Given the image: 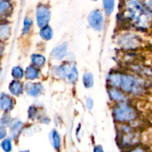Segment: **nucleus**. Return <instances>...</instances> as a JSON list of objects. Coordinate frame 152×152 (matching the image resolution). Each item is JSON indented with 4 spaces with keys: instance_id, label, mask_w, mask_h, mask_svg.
I'll return each mask as SVG.
<instances>
[{
    "instance_id": "nucleus-18",
    "label": "nucleus",
    "mask_w": 152,
    "mask_h": 152,
    "mask_svg": "<svg viewBox=\"0 0 152 152\" xmlns=\"http://www.w3.org/2000/svg\"><path fill=\"white\" fill-rule=\"evenodd\" d=\"M22 126V124L21 122H17V123H14V125L13 126V128H12V130H11V134L13 138L16 137L17 136L18 134H19V132H20Z\"/></svg>"
},
{
    "instance_id": "nucleus-15",
    "label": "nucleus",
    "mask_w": 152,
    "mask_h": 152,
    "mask_svg": "<svg viewBox=\"0 0 152 152\" xmlns=\"http://www.w3.org/2000/svg\"><path fill=\"white\" fill-rule=\"evenodd\" d=\"M39 75L38 71L33 66H30L26 70V77L29 80H34Z\"/></svg>"
},
{
    "instance_id": "nucleus-25",
    "label": "nucleus",
    "mask_w": 152,
    "mask_h": 152,
    "mask_svg": "<svg viewBox=\"0 0 152 152\" xmlns=\"http://www.w3.org/2000/svg\"><path fill=\"white\" fill-rule=\"evenodd\" d=\"M3 50H4V47H3V45L1 44V42H0V55L2 53Z\"/></svg>"
},
{
    "instance_id": "nucleus-14",
    "label": "nucleus",
    "mask_w": 152,
    "mask_h": 152,
    "mask_svg": "<svg viewBox=\"0 0 152 152\" xmlns=\"http://www.w3.org/2000/svg\"><path fill=\"white\" fill-rule=\"evenodd\" d=\"M10 27L6 25H0V40L6 39L10 35Z\"/></svg>"
},
{
    "instance_id": "nucleus-8",
    "label": "nucleus",
    "mask_w": 152,
    "mask_h": 152,
    "mask_svg": "<svg viewBox=\"0 0 152 152\" xmlns=\"http://www.w3.org/2000/svg\"><path fill=\"white\" fill-rule=\"evenodd\" d=\"M42 91V86L39 84L29 83L27 85V92L32 96H38Z\"/></svg>"
},
{
    "instance_id": "nucleus-16",
    "label": "nucleus",
    "mask_w": 152,
    "mask_h": 152,
    "mask_svg": "<svg viewBox=\"0 0 152 152\" xmlns=\"http://www.w3.org/2000/svg\"><path fill=\"white\" fill-rule=\"evenodd\" d=\"M45 62V59L44 56H41V55L35 54L32 56V62L35 65L41 66V65H44Z\"/></svg>"
},
{
    "instance_id": "nucleus-12",
    "label": "nucleus",
    "mask_w": 152,
    "mask_h": 152,
    "mask_svg": "<svg viewBox=\"0 0 152 152\" xmlns=\"http://www.w3.org/2000/svg\"><path fill=\"white\" fill-rule=\"evenodd\" d=\"M102 1H103V6L105 13L108 15L111 14L114 10L115 0H102Z\"/></svg>"
},
{
    "instance_id": "nucleus-7",
    "label": "nucleus",
    "mask_w": 152,
    "mask_h": 152,
    "mask_svg": "<svg viewBox=\"0 0 152 152\" xmlns=\"http://www.w3.org/2000/svg\"><path fill=\"white\" fill-rule=\"evenodd\" d=\"M11 3L8 0H0V19L7 16L11 11Z\"/></svg>"
},
{
    "instance_id": "nucleus-5",
    "label": "nucleus",
    "mask_w": 152,
    "mask_h": 152,
    "mask_svg": "<svg viewBox=\"0 0 152 152\" xmlns=\"http://www.w3.org/2000/svg\"><path fill=\"white\" fill-rule=\"evenodd\" d=\"M88 22L91 26L95 30L101 31L103 26V17L99 10H94L88 16Z\"/></svg>"
},
{
    "instance_id": "nucleus-3",
    "label": "nucleus",
    "mask_w": 152,
    "mask_h": 152,
    "mask_svg": "<svg viewBox=\"0 0 152 152\" xmlns=\"http://www.w3.org/2000/svg\"><path fill=\"white\" fill-rule=\"evenodd\" d=\"M128 92H134L138 88L137 84L132 77L126 75H120L119 86Z\"/></svg>"
},
{
    "instance_id": "nucleus-22",
    "label": "nucleus",
    "mask_w": 152,
    "mask_h": 152,
    "mask_svg": "<svg viewBox=\"0 0 152 152\" xmlns=\"http://www.w3.org/2000/svg\"><path fill=\"white\" fill-rule=\"evenodd\" d=\"M31 25V20L30 19V18L26 17V19H25V23H24V29L23 32L25 34L28 33L30 30V27Z\"/></svg>"
},
{
    "instance_id": "nucleus-23",
    "label": "nucleus",
    "mask_w": 152,
    "mask_h": 152,
    "mask_svg": "<svg viewBox=\"0 0 152 152\" xmlns=\"http://www.w3.org/2000/svg\"><path fill=\"white\" fill-rule=\"evenodd\" d=\"M6 135V131L3 127L0 126V140L3 139Z\"/></svg>"
},
{
    "instance_id": "nucleus-1",
    "label": "nucleus",
    "mask_w": 152,
    "mask_h": 152,
    "mask_svg": "<svg viewBox=\"0 0 152 152\" xmlns=\"http://www.w3.org/2000/svg\"><path fill=\"white\" fill-rule=\"evenodd\" d=\"M114 117L116 120L120 122L128 121L134 118V111L129 106L126 105H121L117 106L114 109Z\"/></svg>"
},
{
    "instance_id": "nucleus-10",
    "label": "nucleus",
    "mask_w": 152,
    "mask_h": 152,
    "mask_svg": "<svg viewBox=\"0 0 152 152\" xmlns=\"http://www.w3.org/2000/svg\"><path fill=\"white\" fill-rule=\"evenodd\" d=\"M9 89L13 94L19 95L22 94L23 88H22V85L19 81H13L10 83Z\"/></svg>"
},
{
    "instance_id": "nucleus-6",
    "label": "nucleus",
    "mask_w": 152,
    "mask_h": 152,
    "mask_svg": "<svg viewBox=\"0 0 152 152\" xmlns=\"http://www.w3.org/2000/svg\"><path fill=\"white\" fill-rule=\"evenodd\" d=\"M13 107L11 98L5 94H0V108L4 111H8Z\"/></svg>"
},
{
    "instance_id": "nucleus-4",
    "label": "nucleus",
    "mask_w": 152,
    "mask_h": 152,
    "mask_svg": "<svg viewBox=\"0 0 152 152\" xmlns=\"http://www.w3.org/2000/svg\"><path fill=\"white\" fill-rule=\"evenodd\" d=\"M37 18L38 25L41 28L45 26L50 19V11L45 5L41 4L38 7L37 11Z\"/></svg>"
},
{
    "instance_id": "nucleus-13",
    "label": "nucleus",
    "mask_w": 152,
    "mask_h": 152,
    "mask_svg": "<svg viewBox=\"0 0 152 152\" xmlns=\"http://www.w3.org/2000/svg\"><path fill=\"white\" fill-rule=\"evenodd\" d=\"M110 96L114 100L118 101V102H120V101H124L126 99V97H125L124 95L120 92L119 91L116 90V89H111L110 91Z\"/></svg>"
},
{
    "instance_id": "nucleus-26",
    "label": "nucleus",
    "mask_w": 152,
    "mask_h": 152,
    "mask_svg": "<svg viewBox=\"0 0 152 152\" xmlns=\"http://www.w3.org/2000/svg\"><path fill=\"white\" fill-rule=\"evenodd\" d=\"M94 1H96V0H94Z\"/></svg>"
},
{
    "instance_id": "nucleus-11",
    "label": "nucleus",
    "mask_w": 152,
    "mask_h": 152,
    "mask_svg": "<svg viewBox=\"0 0 152 152\" xmlns=\"http://www.w3.org/2000/svg\"><path fill=\"white\" fill-rule=\"evenodd\" d=\"M42 37L46 40H49L53 37V31L52 29L48 26H44L42 28L41 31H40Z\"/></svg>"
},
{
    "instance_id": "nucleus-24",
    "label": "nucleus",
    "mask_w": 152,
    "mask_h": 152,
    "mask_svg": "<svg viewBox=\"0 0 152 152\" xmlns=\"http://www.w3.org/2000/svg\"><path fill=\"white\" fill-rule=\"evenodd\" d=\"M86 104H87V108L91 109V108H92V106H93V100H92L91 98H88V99H87V101H86Z\"/></svg>"
},
{
    "instance_id": "nucleus-9",
    "label": "nucleus",
    "mask_w": 152,
    "mask_h": 152,
    "mask_svg": "<svg viewBox=\"0 0 152 152\" xmlns=\"http://www.w3.org/2000/svg\"><path fill=\"white\" fill-rule=\"evenodd\" d=\"M67 47L65 45H59V47H56V48H54L52 51V55L54 56L56 59H60L65 56V52H66Z\"/></svg>"
},
{
    "instance_id": "nucleus-2",
    "label": "nucleus",
    "mask_w": 152,
    "mask_h": 152,
    "mask_svg": "<svg viewBox=\"0 0 152 152\" xmlns=\"http://www.w3.org/2000/svg\"><path fill=\"white\" fill-rule=\"evenodd\" d=\"M57 72L59 77H67L69 81L72 82V83L75 82L78 77L77 68L71 65H65L59 67L58 68Z\"/></svg>"
},
{
    "instance_id": "nucleus-19",
    "label": "nucleus",
    "mask_w": 152,
    "mask_h": 152,
    "mask_svg": "<svg viewBox=\"0 0 152 152\" xmlns=\"http://www.w3.org/2000/svg\"><path fill=\"white\" fill-rule=\"evenodd\" d=\"M12 74H13V77L16 79H20L23 76V71L22 68L19 67H15L12 71Z\"/></svg>"
},
{
    "instance_id": "nucleus-21",
    "label": "nucleus",
    "mask_w": 152,
    "mask_h": 152,
    "mask_svg": "<svg viewBox=\"0 0 152 152\" xmlns=\"http://www.w3.org/2000/svg\"><path fill=\"white\" fill-rule=\"evenodd\" d=\"M1 147L5 151H10L11 150V142L9 140H4L1 142Z\"/></svg>"
},
{
    "instance_id": "nucleus-20",
    "label": "nucleus",
    "mask_w": 152,
    "mask_h": 152,
    "mask_svg": "<svg viewBox=\"0 0 152 152\" xmlns=\"http://www.w3.org/2000/svg\"><path fill=\"white\" fill-rule=\"evenodd\" d=\"M52 134H52V137H53V145H54L55 148H59V145H60V138H59V134L56 132H53Z\"/></svg>"
},
{
    "instance_id": "nucleus-17",
    "label": "nucleus",
    "mask_w": 152,
    "mask_h": 152,
    "mask_svg": "<svg viewBox=\"0 0 152 152\" xmlns=\"http://www.w3.org/2000/svg\"><path fill=\"white\" fill-rule=\"evenodd\" d=\"M83 83L86 86V87L91 88L92 87L94 84V78L93 76L91 74H86L83 77Z\"/></svg>"
}]
</instances>
